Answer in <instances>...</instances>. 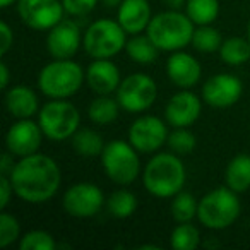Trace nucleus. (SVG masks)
Masks as SVG:
<instances>
[{
    "instance_id": "nucleus-11",
    "label": "nucleus",
    "mask_w": 250,
    "mask_h": 250,
    "mask_svg": "<svg viewBox=\"0 0 250 250\" xmlns=\"http://www.w3.org/2000/svg\"><path fill=\"white\" fill-rule=\"evenodd\" d=\"M16 7L21 21L36 31L52 29L65 14L62 0H18Z\"/></svg>"
},
{
    "instance_id": "nucleus-5",
    "label": "nucleus",
    "mask_w": 250,
    "mask_h": 250,
    "mask_svg": "<svg viewBox=\"0 0 250 250\" xmlns=\"http://www.w3.org/2000/svg\"><path fill=\"white\" fill-rule=\"evenodd\" d=\"M242 204L235 190L229 187H218L199 201L197 219L204 228L219 231L226 229L238 219Z\"/></svg>"
},
{
    "instance_id": "nucleus-23",
    "label": "nucleus",
    "mask_w": 250,
    "mask_h": 250,
    "mask_svg": "<svg viewBox=\"0 0 250 250\" xmlns=\"http://www.w3.org/2000/svg\"><path fill=\"white\" fill-rule=\"evenodd\" d=\"M125 52L132 62L139 63V65H149V63L156 62L161 50L154 45L153 40L147 35H132V38L127 40Z\"/></svg>"
},
{
    "instance_id": "nucleus-19",
    "label": "nucleus",
    "mask_w": 250,
    "mask_h": 250,
    "mask_svg": "<svg viewBox=\"0 0 250 250\" xmlns=\"http://www.w3.org/2000/svg\"><path fill=\"white\" fill-rule=\"evenodd\" d=\"M151 19L153 12L147 0H124L117 9V21L127 35H141L146 31Z\"/></svg>"
},
{
    "instance_id": "nucleus-2",
    "label": "nucleus",
    "mask_w": 250,
    "mask_h": 250,
    "mask_svg": "<svg viewBox=\"0 0 250 250\" xmlns=\"http://www.w3.org/2000/svg\"><path fill=\"white\" fill-rule=\"evenodd\" d=\"M187 171L175 153H158L143 168L144 188L156 199H171L184 190Z\"/></svg>"
},
{
    "instance_id": "nucleus-6",
    "label": "nucleus",
    "mask_w": 250,
    "mask_h": 250,
    "mask_svg": "<svg viewBox=\"0 0 250 250\" xmlns=\"http://www.w3.org/2000/svg\"><path fill=\"white\" fill-rule=\"evenodd\" d=\"M139 151L130 143L115 139L104 144L101 153V167L103 171L111 182L117 185H130L137 180L143 168H141Z\"/></svg>"
},
{
    "instance_id": "nucleus-18",
    "label": "nucleus",
    "mask_w": 250,
    "mask_h": 250,
    "mask_svg": "<svg viewBox=\"0 0 250 250\" xmlns=\"http://www.w3.org/2000/svg\"><path fill=\"white\" fill-rule=\"evenodd\" d=\"M86 83L94 94H113L120 86L122 76L110 59H94L86 69Z\"/></svg>"
},
{
    "instance_id": "nucleus-32",
    "label": "nucleus",
    "mask_w": 250,
    "mask_h": 250,
    "mask_svg": "<svg viewBox=\"0 0 250 250\" xmlns=\"http://www.w3.org/2000/svg\"><path fill=\"white\" fill-rule=\"evenodd\" d=\"M55 247V238L45 229H31L19 238L21 250H53Z\"/></svg>"
},
{
    "instance_id": "nucleus-34",
    "label": "nucleus",
    "mask_w": 250,
    "mask_h": 250,
    "mask_svg": "<svg viewBox=\"0 0 250 250\" xmlns=\"http://www.w3.org/2000/svg\"><path fill=\"white\" fill-rule=\"evenodd\" d=\"M100 0H62L65 14L72 16V18H84V16L91 14L96 9V4Z\"/></svg>"
},
{
    "instance_id": "nucleus-42",
    "label": "nucleus",
    "mask_w": 250,
    "mask_h": 250,
    "mask_svg": "<svg viewBox=\"0 0 250 250\" xmlns=\"http://www.w3.org/2000/svg\"><path fill=\"white\" fill-rule=\"evenodd\" d=\"M139 249H146V250H158V249H160V247H158V245H154V243H146V245H141L139 247Z\"/></svg>"
},
{
    "instance_id": "nucleus-35",
    "label": "nucleus",
    "mask_w": 250,
    "mask_h": 250,
    "mask_svg": "<svg viewBox=\"0 0 250 250\" xmlns=\"http://www.w3.org/2000/svg\"><path fill=\"white\" fill-rule=\"evenodd\" d=\"M14 45V31L7 22H0V53L7 55Z\"/></svg>"
},
{
    "instance_id": "nucleus-1",
    "label": "nucleus",
    "mask_w": 250,
    "mask_h": 250,
    "mask_svg": "<svg viewBox=\"0 0 250 250\" xmlns=\"http://www.w3.org/2000/svg\"><path fill=\"white\" fill-rule=\"evenodd\" d=\"M9 178L16 197L29 204H43L59 192L62 173L53 158L35 153L19 158Z\"/></svg>"
},
{
    "instance_id": "nucleus-24",
    "label": "nucleus",
    "mask_w": 250,
    "mask_h": 250,
    "mask_svg": "<svg viewBox=\"0 0 250 250\" xmlns=\"http://www.w3.org/2000/svg\"><path fill=\"white\" fill-rule=\"evenodd\" d=\"M72 147L79 156L83 158H96L101 156L104 149V141L100 132L93 129H77V132L70 137Z\"/></svg>"
},
{
    "instance_id": "nucleus-25",
    "label": "nucleus",
    "mask_w": 250,
    "mask_h": 250,
    "mask_svg": "<svg viewBox=\"0 0 250 250\" xmlns=\"http://www.w3.org/2000/svg\"><path fill=\"white\" fill-rule=\"evenodd\" d=\"M219 57L226 65H243L250 60V40L240 38V36H231V38L223 40L221 48H219Z\"/></svg>"
},
{
    "instance_id": "nucleus-7",
    "label": "nucleus",
    "mask_w": 250,
    "mask_h": 250,
    "mask_svg": "<svg viewBox=\"0 0 250 250\" xmlns=\"http://www.w3.org/2000/svg\"><path fill=\"white\" fill-rule=\"evenodd\" d=\"M83 46L91 59H111L127 46V31L118 21L96 19L87 26Z\"/></svg>"
},
{
    "instance_id": "nucleus-17",
    "label": "nucleus",
    "mask_w": 250,
    "mask_h": 250,
    "mask_svg": "<svg viewBox=\"0 0 250 250\" xmlns=\"http://www.w3.org/2000/svg\"><path fill=\"white\" fill-rule=\"evenodd\" d=\"M167 74L168 79L180 89H192L201 81L202 67L195 57L184 50L171 52L167 60Z\"/></svg>"
},
{
    "instance_id": "nucleus-21",
    "label": "nucleus",
    "mask_w": 250,
    "mask_h": 250,
    "mask_svg": "<svg viewBox=\"0 0 250 250\" xmlns=\"http://www.w3.org/2000/svg\"><path fill=\"white\" fill-rule=\"evenodd\" d=\"M226 187L242 194L250 188V154H236L229 160L225 170Z\"/></svg>"
},
{
    "instance_id": "nucleus-3",
    "label": "nucleus",
    "mask_w": 250,
    "mask_h": 250,
    "mask_svg": "<svg viewBox=\"0 0 250 250\" xmlns=\"http://www.w3.org/2000/svg\"><path fill=\"white\" fill-rule=\"evenodd\" d=\"M194 26L195 24L185 12L168 9L153 16L146 35L161 52H177L192 43V36L195 31Z\"/></svg>"
},
{
    "instance_id": "nucleus-8",
    "label": "nucleus",
    "mask_w": 250,
    "mask_h": 250,
    "mask_svg": "<svg viewBox=\"0 0 250 250\" xmlns=\"http://www.w3.org/2000/svg\"><path fill=\"white\" fill-rule=\"evenodd\" d=\"M38 124L45 137L62 143L70 139L81 127V113L70 101L52 100L40 108Z\"/></svg>"
},
{
    "instance_id": "nucleus-27",
    "label": "nucleus",
    "mask_w": 250,
    "mask_h": 250,
    "mask_svg": "<svg viewBox=\"0 0 250 250\" xmlns=\"http://www.w3.org/2000/svg\"><path fill=\"white\" fill-rule=\"evenodd\" d=\"M201 245V233L197 226L188 223H177L170 235V247L173 250H195Z\"/></svg>"
},
{
    "instance_id": "nucleus-15",
    "label": "nucleus",
    "mask_w": 250,
    "mask_h": 250,
    "mask_svg": "<svg viewBox=\"0 0 250 250\" xmlns=\"http://www.w3.org/2000/svg\"><path fill=\"white\" fill-rule=\"evenodd\" d=\"M202 111V100L190 89H180L168 100L165 120L171 127H190Z\"/></svg>"
},
{
    "instance_id": "nucleus-20",
    "label": "nucleus",
    "mask_w": 250,
    "mask_h": 250,
    "mask_svg": "<svg viewBox=\"0 0 250 250\" xmlns=\"http://www.w3.org/2000/svg\"><path fill=\"white\" fill-rule=\"evenodd\" d=\"M5 108L14 118H31L38 115L40 101L31 87L19 84L5 91Z\"/></svg>"
},
{
    "instance_id": "nucleus-43",
    "label": "nucleus",
    "mask_w": 250,
    "mask_h": 250,
    "mask_svg": "<svg viewBox=\"0 0 250 250\" xmlns=\"http://www.w3.org/2000/svg\"><path fill=\"white\" fill-rule=\"evenodd\" d=\"M247 38L250 40V19H249V24H247Z\"/></svg>"
},
{
    "instance_id": "nucleus-14",
    "label": "nucleus",
    "mask_w": 250,
    "mask_h": 250,
    "mask_svg": "<svg viewBox=\"0 0 250 250\" xmlns=\"http://www.w3.org/2000/svg\"><path fill=\"white\" fill-rule=\"evenodd\" d=\"M243 84L233 74H216L204 83L202 101L212 108H229L242 98Z\"/></svg>"
},
{
    "instance_id": "nucleus-39",
    "label": "nucleus",
    "mask_w": 250,
    "mask_h": 250,
    "mask_svg": "<svg viewBox=\"0 0 250 250\" xmlns=\"http://www.w3.org/2000/svg\"><path fill=\"white\" fill-rule=\"evenodd\" d=\"M165 4H167V7L171 9V11H180L182 7H185L187 0H165Z\"/></svg>"
},
{
    "instance_id": "nucleus-36",
    "label": "nucleus",
    "mask_w": 250,
    "mask_h": 250,
    "mask_svg": "<svg viewBox=\"0 0 250 250\" xmlns=\"http://www.w3.org/2000/svg\"><path fill=\"white\" fill-rule=\"evenodd\" d=\"M14 194V187H12V182L9 178V175H0V208L5 209L9 204V201L12 199Z\"/></svg>"
},
{
    "instance_id": "nucleus-22",
    "label": "nucleus",
    "mask_w": 250,
    "mask_h": 250,
    "mask_svg": "<svg viewBox=\"0 0 250 250\" xmlns=\"http://www.w3.org/2000/svg\"><path fill=\"white\" fill-rule=\"evenodd\" d=\"M120 110L122 106L117 96L111 98V94H96L87 108V117L96 125H108L117 120Z\"/></svg>"
},
{
    "instance_id": "nucleus-33",
    "label": "nucleus",
    "mask_w": 250,
    "mask_h": 250,
    "mask_svg": "<svg viewBox=\"0 0 250 250\" xmlns=\"http://www.w3.org/2000/svg\"><path fill=\"white\" fill-rule=\"evenodd\" d=\"M19 238H21V225H19L18 218L4 211L0 214V247L5 249L18 242Z\"/></svg>"
},
{
    "instance_id": "nucleus-28",
    "label": "nucleus",
    "mask_w": 250,
    "mask_h": 250,
    "mask_svg": "<svg viewBox=\"0 0 250 250\" xmlns=\"http://www.w3.org/2000/svg\"><path fill=\"white\" fill-rule=\"evenodd\" d=\"M171 218L175 223H188L194 218H197L199 211V201L190 194V192L180 190L177 195L171 197Z\"/></svg>"
},
{
    "instance_id": "nucleus-37",
    "label": "nucleus",
    "mask_w": 250,
    "mask_h": 250,
    "mask_svg": "<svg viewBox=\"0 0 250 250\" xmlns=\"http://www.w3.org/2000/svg\"><path fill=\"white\" fill-rule=\"evenodd\" d=\"M14 154H11L7 151V153H4V156H2V161H0V175H9L12 171V168H14Z\"/></svg>"
},
{
    "instance_id": "nucleus-40",
    "label": "nucleus",
    "mask_w": 250,
    "mask_h": 250,
    "mask_svg": "<svg viewBox=\"0 0 250 250\" xmlns=\"http://www.w3.org/2000/svg\"><path fill=\"white\" fill-rule=\"evenodd\" d=\"M101 4L104 5L106 9H118L120 7V4L124 2V0H100Z\"/></svg>"
},
{
    "instance_id": "nucleus-29",
    "label": "nucleus",
    "mask_w": 250,
    "mask_h": 250,
    "mask_svg": "<svg viewBox=\"0 0 250 250\" xmlns=\"http://www.w3.org/2000/svg\"><path fill=\"white\" fill-rule=\"evenodd\" d=\"M106 209L113 218H118V219L130 218L137 209V197L130 190H125V188L115 190L113 194L108 197Z\"/></svg>"
},
{
    "instance_id": "nucleus-31",
    "label": "nucleus",
    "mask_w": 250,
    "mask_h": 250,
    "mask_svg": "<svg viewBox=\"0 0 250 250\" xmlns=\"http://www.w3.org/2000/svg\"><path fill=\"white\" fill-rule=\"evenodd\" d=\"M167 144L171 153L178 154V156H185V154L192 153L195 149L197 139L187 127H177L173 132H170Z\"/></svg>"
},
{
    "instance_id": "nucleus-16",
    "label": "nucleus",
    "mask_w": 250,
    "mask_h": 250,
    "mask_svg": "<svg viewBox=\"0 0 250 250\" xmlns=\"http://www.w3.org/2000/svg\"><path fill=\"white\" fill-rule=\"evenodd\" d=\"M81 43V29L72 19H62L59 24L48 29L46 50L53 59H72L79 52Z\"/></svg>"
},
{
    "instance_id": "nucleus-41",
    "label": "nucleus",
    "mask_w": 250,
    "mask_h": 250,
    "mask_svg": "<svg viewBox=\"0 0 250 250\" xmlns=\"http://www.w3.org/2000/svg\"><path fill=\"white\" fill-rule=\"evenodd\" d=\"M18 0H0V7L2 9H7V7H11L12 4H16Z\"/></svg>"
},
{
    "instance_id": "nucleus-13",
    "label": "nucleus",
    "mask_w": 250,
    "mask_h": 250,
    "mask_svg": "<svg viewBox=\"0 0 250 250\" xmlns=\"http://www.w3.org/2000/svg\"><path fill=\"white\" fill-rule=\"evenodd\" d=\"M43 136L45 134L40 124L33 122L31 118H18V122H14L5 134V146L16 158H24L38 153Z\"/></svg>"
},
{
    "instance_id": "nucleus-26",
    "label": "nucleus",
    "mask_w": 250,
    "mask_h": 250,
    "mask_svg": "<svg viewBox=\"0 0 250 250\" xmlns=\"http://www.w3.org/2000/svg\"><path fill=\"white\" fill-rule=\"evenodd\" d=\"M185 14L195 26L212 24L219 16V0H187Z\"/></svg>"
},
{
    "instance_id": "nucleus-38",
    "label": "nucleus",
    "mask_w": 250,
    "mask_h": 250,
    "mask_svg": "<svg viewBox=\"0 0 250 250\" xmlns=\"http://www.w3.org/2000/svg\"><path fill=\"white\" fill-rule=\"evenodd\" d=\"M9 77H11V74H9L7 63L2 62V63H0V87L7 89V86H9Z\"/></svg>"
},
{
    "instance_id": "nucleus-4",
    "label": "nucleus",
    "mask_w": 250,
    "mask_h": 250,
    "mask_svg": "<svg viewBox=\"0 0 250 250\" xmlns=\"http://www.w3.org/2000/svg\"><path fill=\"white\" fill-rule=\"evenodd\" d=\"M86 70L72 59H53L38 74V89L52 100H67L81 89Z\"/></svg>"
},
{
    "instance_id": "nucleus-9",
    "label": "nucleus",
    "mask_w": 250,
    "mask_h": 250,
    "mask_svg": "<svg viewBox=\"0 0 250 250\" xmlns=\"http://www.w3.org/2000/svg\"><path fill=\"white\" fill-rule=\"evenodd\" d=\"M115 96H117L122 110L129 111V113H143L147 108L153 106V103L156 101L158 86L151 76L136 72L122 79Z\"/></svg>"
},
{
    "instance_id": "nucleus-30",
    "label": "nucleus",
    "mask_w": 250,
    "mask_h": 250,
    "mask_svg": "<svg viewBox=\"0 0 250 250\" xmlns=\"http://www.w3.org/2000/svg\"><path fill=\"white\" fill-rule=\"evenodd\" d=\"M221 33L216 28H212L211 24L206 26H197L192 36V46L201 53H214L219 52L221 48Z\"/></svg>"
},
{
    "instance_id": "nucleus-10",
    "label": "nucleus",
    "mask_w": 250,
    "mask_h": 250,
    "mask_svg": "<svg viewBox=\"0 0 250 250\" xmlns=\"http://www.w3.org/2000/svg\"><path fill=\"white\" fill-rule=\"evenodd\" d=\"M104 204V194L98 185L77 182L70 185L62 197V208L72 218H93Z\"/></svg>"
},
{
    "instance_id": "nucleus-12",
    "label": "nucleus",
    "mask_w": 250,
    "mask_h": 250,
    "mask_svg": "<svg viewBox=\"0 0 250 250\" xmlns=\"http://www.w3.org/2000/svg\"><path fill=\"white\" fill-rule=\"evenodd\" d=\"M167 124L160 117L143 115L136 118L129 127V143L139 153H156L168 143Z\"/></svg>"
}]
</instances>
